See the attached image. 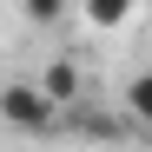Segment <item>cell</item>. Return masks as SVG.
Returning a JSON list of instances; mask_svg holds the SVG:
<instances>
[{
    "label": "cell",
    "instance_id": "obj_1",
    "mask_svg": "<svg viewBox=\"0 0 152 152\" xmlns=\"http://www.w3.org/2000/svg\"><path fill=\"white\" fill-rule=\"evenodd\" d=\"M0 119H7L13 132H46V126H53V99H46V86H27V80L0 86Z\"/></svg>",
    "mask_w": 152,
    "mask_h": 152
},
{
    "label": "cell",
    "instance_id": "obj_3",
    "mask_svg": "<svg viewBox=\"0 0 152 152\" xmlns=\"http://www.w3.org/2000/svg\"><path fill=\"white\" fill-rule=\"evenodd\" d=\"M46 99H53V106H60V99H73V86H80V73H73V66H53V73H46Z\"/></svg>",
    "mask_w": 152,
    "mask_h": 152
},
{
    "label": "cell",
    "instance_id": "obj_4",
    "mask_svg": "<svg viewBox=\"0 0 152 152\" xmlns=\"http://www.w3.org/2000/svg\"><path fill=\"white\" fill-rule=\"evenodd\" d=\"M60 13H66V0H27V20H40V27H53Z\"/></svg>",
    "mask_w": 152,
    "mask_h": 152
},
{
    "label": "cell",
    "instance_id": "obj_2",
    "mask_svg": "<svg viewBox=\"0 0 152 152\" xmlns=\"http://www.w3.org/2000/svg\"><path fill=\"white\" fill-rule=\"evenodd\" d=\"M132 7H139V0H86V20H93V27H119Z\"/></svg>",
    "mask_w": 152,
    "mask_h": 152
}]
</instances>
